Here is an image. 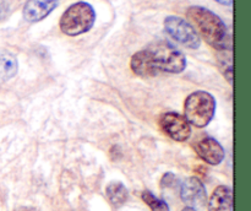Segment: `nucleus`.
Returning a JSON list of instances; mask_svg holds the SVG:
<instances>
[{
	"label": "nucleus",
	"mask_w": 251,
	"mask_h": 211,
	"mask_svg": "<svg viewBox=\"0 0 251 211\" xmlns=\"http://www.w3.org/2000/svg\"><path fill=\"white\" fill-rule=\"evenodd\" d=\"M215 112V97L206 91H195L186 97L184 103V118L196 128L207 127Z\"/></svg>",
	"instance_id": "obj_3"
},
{
	"label": "nucleus",
	"mask_w": 251,
	"mask_h": 211,
	"mask_svg": "<svg viewBox=\"0 0 251 211\" xmlns=\"http://www.w3.org/2000/svg\"><path fill=\"white\" fill-rule=\"evenodd\" d=\"M180 198L188 208L195 210L203 208L207 203V193L202 182L196 177H190L180 186Z\"/></svg>",
	"instance_id": "obj_7"
},
{
	"label": "nucleus",
	"mask_w": 251,
	"mask_h": 211,
	"mask_svg": "<svg viewBox=\"0 0 251 211\" xmlns=\"http://www.w3.org/2000/svg\"><path fill=\"white\" fill-rule=\"evenodd\" d=\"M59 0H28L25 4L24 19L28 22H38L46 19L56 6Z\"/></svg>",
	"instance_id": "obj_9"
},
{
	"label": "nucleus",
	"mask_w": 251,
	"mask_h": 211,
	"mask_svg": "<svg viewBox=\"0 0 251 211\" xmlns=\"http://www.w3.org/2000/svg\"><path fill=\"white\" fill-rule=\"evenodd\" d=\"M19 63L14 54L0 51V83L10 80L17 74Z\"/></svg>",
	"instance_id": "obj_12"
},
{
	"label": "nucleus",
	"mask_w": 251,
	"mask_h": 211,
	"mask_svg": "<svg viewBox=\"0 0 251 211\" xmlns=\"http://www.w3.org/2000/svg\"><path fill=\"white\" fill-rule=\"evenodd\" d=\"M15 211H37L36 209L32 208V206H20Z\"/></svg>",
	"instance_id": "obj_17"
},
{
	"label": "nucleus",
	"mask_w": 251,
	"mask_h": 211,
	"mask_svg": "<svg viewBox=\"0 0 251 211\" xmlns=\"http://www.w3.org/2000/svg\"><path fill=\"white\" fill-rule=\"evenodd\" d=\"M141 199L147 204L151 211H169V206L162 199L157 198L153 193L145 190L141 193Z\"/></svg>",
	"instance_id": "obj_14"
},
{
	"label": "nucleus",
	"mask_w": 251,
	"mask_h": 211,
	"mask_svg": "<svg viewBox=\"0 0 251 211\" xmlns=\"http://www.w3.org/2000/svg\"><path fill=\"white\" fill-rule=\"evenodd\" d=\"M193 25H195L202 38L217 51H230L232 37L220 16L203 6H190L186 11Z\"/></svg>",
	"instance_id": "obj_1"
},
{
	"label": "nucleus",
	"mask_w": 251,
	"mask_h": 211,
	"mask_svg": "<svg viewBox=\"0 0 251 211\" xmlns=\"http://www.w3.org/2000/svg\"><path fill=\"white\" fill-rule=\"evenodd\" d=\"M153 65L158 71L179 74L185 70L186 58L179 49L167 41H157L147 47Z\"/></svg>",
	"instance_id": "obj_4"
},
{
	"label": "nucleus",
	"mask_w": 251,
	"mask_h": 211,
	"mask_svg": "<svg viewBox=\"0 0 251 211\" xmlns=\"http://www.w3.org/2000/svg\"><path fill=\"white\" fill-rule=\"evenodd\" d=\"M208 211H233V191L228 185H218L208 199Z\"/></svg>",
	"instance_id": "obj_11"
},
{
	"label": "nucleus",
	"mask_w": 251,
	"mask_h": 211,
	"mask_svg": "<svg viewBox=\"0 0 251 211\" xmlns=\"http://www.w3.org/2000/svg\"><path fill=\"white\" fill-rule=\"evenodd\" d=\"M215 1H217L218 4L226 5V6H230L233 4V0H215Z\"/></svg>",
	"instance_id": "obj_18"
},
{
	"label": "nucleus",
	"mask_w": 251,
	"mask_h": 211,
	"mask_svg": "<svg viewBox=\"0 0 251 211\" xmlns=\"http://www.w3.org/2000/svg\"><path fill=\"white\" fill-rule=\"evenodd\" d=\"M178 184V178L176 177V174L173 173H166L162 177L161 185L162 188H172V186H176Z\"/></svg>",
	"instance_id": "obj_16"
},
{
	"label": "nucleus",
	"mask_w": 251,
	"mask_h": 211,
	"mask_svg": "<svg viewBox=\"0 0 251 211\" xmlns=\"http://www.w3.org/2000/svg\"><path fill=\"white\" fill-rule=\"evenodd\" d=\"M221 53H222V55L218 58L221 71H222L223 75L226 76L228 82L233 83V64L232 58H230V51H222Z\"/></svg>",
	"instance_id": "obj_15"
},
{
	"label": "nucleus",
	"mask_w": 251,
	"mask_h": 211,
	"mask_svg": "<svg viewBox=\"0 0 251 211\" xmlns=\"http://www.w3.org/2000/svg\"><path fill=\"white\" fill-rule=\"evenodd\" d=\"M195 151L201 159L208 164L217 166L225 159L222 145L213 137H203L195 145Z\"/></svg>",
	"instance_id": "obj_8"
},
{
	"label": "nucleus",
	"mask_w": 251,
	"mask_h": 211,
	"mask_svg": "<svg viewBox=\"0 0 251 211\" xmlns=\"http://www.w3.org/2000/svg\"><path fill=\"white\" fill-rule=\"evenodd\" d=\"M96 11L92 5L86 1H78L70 5L61 15L59 26L66 36L75 37L86 33L93 27Z\"/></svg>",
	"instance_id": "obj_2"
},
{
	"label": "nucleus",
	"mask_w": 251,
	"mask_h": 211,
	"mask_svg": "<svg viewBox=\"0 0 251 211\" xmlns=\"http://www.w3.org/2000/svg\"><path fill=\"white\" fill-rule=\"evenodd\" d=\"M181 211H198V210H195V209H193V208H188V206H186V208H184Z\"/></svg>",
	"instance_id": "obj_19"
},
{
	"label": "nucleus",
	"mask_w": 251,
	"mask_h": 211,
	"mask_svg": "<svg viewBox=\"0 0 251 211\" xmlns=\"http://www.w3.org/2000/svg\"><path fill=\"white\" fill-rule=\"evenodd\" d=\"M105 195L113 206L119 208L126 203L129 198V191L122 182H110L105 188Z\"/></svg>",
	"instance_id": "obj_13"
},
{
	"label": "nucleus",
	"mask_w": 251,
	"mask_h": 211,
	"mask_svg": "<svg viewBox=\"0 0 251 211\" xmlns=\"http://www.w3.org/2000/svg\"><path fill=\"white\" fill-rule=\"evenodd\" d=\"M130 66H131V70L140 78H153V76L158 75L159 73L156 66L153 65L151 55L146 48L136 52L131 56Z\"/></svg>",
	"instance_id": "obj_10"
},
{
	"label": "nucleus",
	"mask_w": 251,
	"mask_h": 211,
	"mask_svg": "<svg viewBox=\"0 0 251 211\" xmlns=\"http://www.w3.org/2000/svg\"><path fill=\"white\" fill-rule=\"evenodd\" d=\"M164 29L181 46L190 49H198L201 44L200 34L186 20L178 16H168L164 20Z\"/></svg>",
	"instance_id": "obj_5"
},
{
	"label": "nucleus",
	"mask_w": 251,
	"mask_h": 211,
	"mask_svg": "<svg viewBox=\"0 0 251 211\" xmlns=\"http://www.w3.org/2000/svg\"><path fill=\"white\" fill-rule=\"evenodd\" d=\"M162 132L176 141L183 142L190 137L191 128L183 115L174 112L164 113L159 119Z\"/></svg>",
	"instance_id": "obj_6"
}]
</instances>
